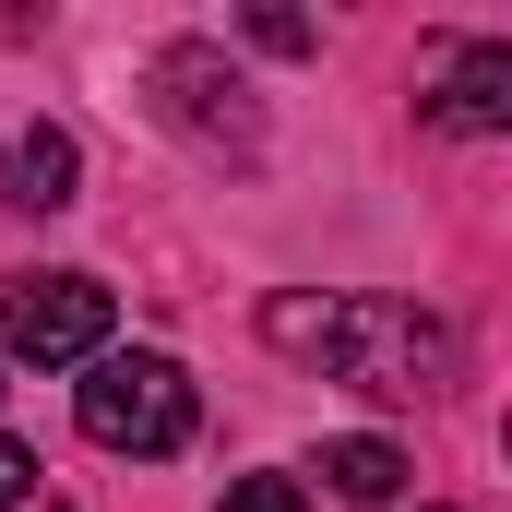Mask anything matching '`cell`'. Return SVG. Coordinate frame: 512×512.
<instances>
[{
    "mask_svg": "<svg viewBox=\"0 0 512 512\" xmlns=\"http://www.w3.org/2000/svg\"><path fill=\"white\" fill-rule=\"evenodd\" d=\"M0 346L24 370H84L108 358V286L96 274H12L0 286Z\"/></svg>",
    "mask_w": 512,
    "mask_h": 512,
    "instance_id": "obj_3",
    "label": "cell"
},
{
    "mask_svg": "<svg viewBox=\"0 0 512 512\" xmlns=\"http://www.w3.org/2000/svg\"><path fill=\"white\" fill-rule=\"evenodd\" d=\"M12 501H36V453H24V441H0V512Z\"/></svg>",
    "mask_w": 512,
    "mask_h": 512,
    "instance_id": "obj_9",
    "label": "cell"
},
{
    "mask_svg": "<svg viewBox=\"0 0 512 512\" xmlns=\"http://www.w3.org/2000/svg\"><path fill=\"white\" fill-rule=\"evenodd\" d=\"M72 417H84V441H96V453L155 465V453H179V441H191V417H203V405H191V370H179V358L131 346V358H84Z\"/></svg>",
    "mask_w": 512,
    "mask_h": 512,
    "instance_id": "obj_2",
    "label": "cell"
},
{
    "mask_svg": "<svg viewBox=\"0 0 512 512\" xmlns=\"http://www.w3.org/2000/svg\"><path fill=\"white\" fill-rule=\"evenodd\" d=\"M155 108H167L179 131H203V143H227V155H251V143H262L251 84H239L215 48H167V60H155Z\"/></svg>",
    "mask_w": 512,
    "mask_h": 512,
    "instance_id": "obj_4",
    "label": "cell"
},
{
    "mask_svg": "<svg viewBox=\"0 0 512 512\" xmlns=\"http://www.w3.org/2000/svg\"><path fill=\"white\" fill-rule=\"evenodd\" d=\"M215 512H310V501H298L286 477H239V489H227V501H215Z\"/></svg>",
    "mask_w": 512,
    "mask_h": 512,
    "instance_id": "obj_8",
    "label": "cell"
},
{
    "mask_svg": "<svg viewBox=\"0 0 512 512\" xmlns=\"http://www.w3.org/2000/svg\"><path fill=\"white\" fill-rule=\"evenodd\" d=\"M262 334L286 358H322L334 382H358V393H393V405L453 382V334L429 310H405V298H274Z\"/></svg>",
    "mask_w": 512,
    "mask_h": 512,
    "instance_id": "obj_1",
    "label": "cell"
},
{
    "mask_svg": "<svg viewBox=\"0 0 512 512\" xmlns=\"http://www.w3.org/2000/svg\"><path fill=\"white\" fill-rule=\"evenodd\" d=\"M322 477H334V501H393L405 489V453L358 429V441H322Z\"/></svg>",
    "mask_w": 512,
    "mask_h": 512,
    "instance_id": "obj_7",
    "label": "cell"
},
{
    "mask_svg": "<svg viewBox=\"0 0 512 512\" xmlns=\"http://www.w3.org/2000/svg\"><path fill=\"white\" fill-rule=\"evenodd\" d=\"M0 203H24V215H60V203H72V131H48V120L0 131Z\"/></svg>",
    "mask_w": 512,
    "mask_h": 512,
    "instance_id": "obj_6",
    "label": "cell"
},
{
    "mask_svg": "<svg viewBox=\"0 0 512 512\" xmlns=\"http://www.w3.org/2000/svg\"><path fill=\"white\" fill-rule=\"evenodd\" d=\"M429 108H441V131H512V48H453Z\"/></svg>",
    "mask_w": 512,
    "mask_h": 512,
    "instance_id": "obj_5",
    "label": "cell"
}]
</instances>
